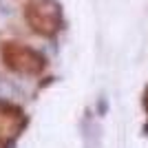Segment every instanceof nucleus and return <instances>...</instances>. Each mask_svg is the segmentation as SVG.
Segmentation results:
<instances>
[{"instance_id": "obj_1", "label": "nucleus", "mask_w": 148, "mask_h": 148, "mask_svg": "<svg viewBox=\"0 0 148 148\" xmlns=\"http://www.w3.org/2000/svg\"><path fill=\"white\" fill-rule=\"evenodd\" d=\"M0 60L7 71H11L16 75H25V77L40 75L47 69V58L40 51L22 42H16V40L0 44Z\"/></svg>"}, {"instance_id": "obj_2", "label": "nucleus", "mask_w": 148, "mask_h": 148, "mask_svg": "<svg viewBox=\"0 0 148 148\" xmlns=\"http://www.w3.org/2000/svg\"><path fill=\"white\" fill-rule=\"evenodd\" d=\"M25 20L29 29L42 38H53L62 29V11L53 0H27Z\"/></svg>"}, {"instance_id": "obj_3", "label": "nucleus", "mask_w": 148, "mask_h": 148, "mask_svg": "<svg viewBox=\"0 0 148 148\" xmlns=\"http://www.w3.org/2000/svg\"><path fill=\"white\" fill-rule=\"evenodd\" d=\"M27 115L18 104L0 99V142L9 144L25 130Z\"/></svg>"}, {"instance_id": "obj_4", "label": "nucleus", "mask_w": 148, "mask_h": 148, "mask_svg": "<svg viewBox=\"0 0 148 148\" xmlns=\"http://www.w3.org/2000/svg\"><path fill=\"white\" fill-rule=\"evenodd\" d=\"M146 113H148V91H146Z\"/></svg>"}]
</instances>
